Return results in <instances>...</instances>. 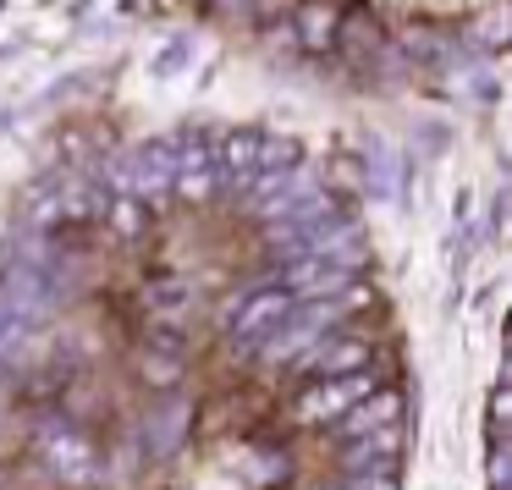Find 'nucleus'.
Masks as SVG:
<instances>
[{
  "mask_svg": "<svg viewBox=\"0 0 512 490\" xmlns=\"http://www.w3.org/2000/svg\"><path fill=\"white\" fill-rule=\"evenodd\" d=\"M364 358H369V353H364V347L353 342V347H331V353H325L320 364H325V375H347V369H358V364H364Z\"/></svg>",
  "mask_w": 512,
  "mask_h": 490,
  "instance_id": "3",
  "label": "nucleus"
},
{
  "mask_svg": "<svg viewBox=\"0 0 512 490\" xmlns=\"http://www.w3.org/2000/svg\"><path fill=\"white\" fill-rule=\"evenodd\" d=\"M358 397H369V375H347V380H336V386L314 391V397L303 402V419H320V413H336V408H347V402H358Z\"/></svg>",
  "mask_w": 512,
  "mask_h": 490,
  "instance_id": "2",
  "label": "nucleus"
},
{
  "mask_svg": "<svg viewBox=\"0 0 512 490\" xmlns=\"http://www.w3.org/2000/svg\"><path fill=\"white\" fill-rule=\"evenodd\" d=\"M287 309H292V292H259V298L248 303L243 314H237L232 331L243 336V342H254V336H265V331H270V325L287 320Z\"/></svg>",
  "mask_w": 512,
  "mask_h": 490,
  "instance_id": "1",
  "label": "nucleus"
},
{
  "mask_svg": "<svg viewBox=\"0 0 512 490\" xmlns=\"http://www.w3.org/2000/svg\"><path fill=\"white\" fill-rule=\"evenodd\" d=\"M347 490H397V485H391V474H380V468H375L369 479H353Z\"/></svg>",
  "mask_w": 512,
  "mask_h": 490,
  "instance_id": "4",
  "label": "nucleus"
}]
</instances>
